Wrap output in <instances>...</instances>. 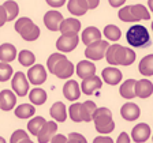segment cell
<instances>
[{
  "mask_svg": "<svg viewBox=\"0 0 153 143\" xmlns=\"http://www.w3.org/2000/svg\"><path fill=\"white\" fill-rule=\"evenodd\" d=\"M135 94L140 98H148L153 94V83L149 79H141L135 83Z\"/></svg>",
  "mask_w": 153,
  "mask_h": 143,
  "instance_id": "ffe728a7",
  "label": "cell"
},
{
  "mask_svg": "<svg viewBox=\"0 0 153 143\" xmlns=\"http://www.w3.org/2000/svg\"><path fill=\"white\" fill-rule=\"evenodd\" d=\"M135 83H137L135 79L124 80L120 85V87H119L120 97H123V98H126V100H131V98H134V97H137V94H135Z\"/></svg>",
  "mask_w": 153,
  "mask_h": 143,
  "instance_id": "7402d4cb",
  "label": "cell"
},
{
  "mask_svg": "<svg viewBox=\"0 0 153 143\" xmlns=\"http://www.w3.org/2000/svg\"><path fill=\"white\" fill-rule=\"evenodd\" d=\"M15 30L27 42H33L40 37V27L27 16H22L15 22Z\"/></svg>",
  "mask_w": 153,
  "mask_h": 143,
  "instance_id": "5b68a950",
  "label": "cell"
},
{
  "mask_svg": "<svg viewBox=\"0 0 153 143\" xmlns=\"http://www.w3.org/2000/svg\"><path fill=\"white\" fill-rule=\"evenodd\" d=\"M97 109L96 104L90 100L85 101L81 106V111H82V121H86V123H89V121L93 120V116H94V112Z\"/></svg>",
  "mask_w": 153,
  "mask_h": 143,
  "instance_id": "4316f807",
  "label": "cell"
},
{
  "mask_svg": "<svg viewBox=\"0 0 153 143\" xmlns=\"http://www.w3.org/2000/svg\"><path fill=\"white\" fill-rule=\"evenodd\" d=\"M45 119L44 117H41V116H37V117H34V119H32V120L27 123V130H29V132L32 133L33 136H37L38 135V132H40V130L42 128V125L45 124Z\"/></svg>",
  "mask_w": 153,
  "mask_h": 143,
  "instance_id": "1f68e13d",
  "label": "cell"
},
{
  "mask_svg": "<svg viewBox=\"0 0 153 143\" xmlns=\"http://www.w3.org/2000/svg\"><path fill=\"white\" fill-rule=\"evenodd\" d=\"M105 59L112 66H130L135 61V52L119 44H112L107 48Z\"/></svg>",
  "mask_w": 153,
  "mask_h": 143,
  "instance_id": "6da1fadb",
  "label": "cell"
},
{
  "mask_svg": "<svg viewBox=\"0 0 153 143\" xmlns=\"http://www.w3.org/2000/svg\"><path fill=\"white\" fill-rule=\"evenodd\" d=\"M138 70H140L141 75H145V76L153 75V55H148V56L141 59Z\"/></svg>",
  "mask_w": 153,
  "mask_h": 143,
  "instance_id": "484cf974",
  "label": "cell"
},
{
  "mask_svg": "<svg viewBox=\"0 0 153 143\" xmlns=\"http://www.w3.org/2000/svg\"><path fill=\"white\" fill-rule=\"evenodd\" d=\"M29 100L33 105H42L47 101V93L40 87H34L32 91L29 93Z\"/></svg>",
  "mask_w": 153,
  "mask_h": 143,
  "instance_id": "f1b7e54d",
  "label": "cell"
},
{
  "mask_svg": "<svg viewBox=\"0 0 153 143\" xmlns=\"http://www.w3.org/2000/svg\"><path fill=\"white\" fill-rule=\"evenodd\" d=\"M78 44H79V37H78V34L76 35L62 34L56 41V49L59 52H63V53H68V52L74 51Z\"/></svg>",
  "mask_w": 153,
  "mask_h": 143,
  "instance_id": "ba28073f",
  "label": "cell"
},
{
  "mask_svg": "<svg viewBox=\"0 0 153 143\" xmlns=\"http://www.w3.org/2000/svg\"><path fill=\"white\" fill-rule=\"evenodd\" d=\"M67 142L68 143H86V139L83 135L76 132H71L68 136H67Z\"/></svg>",
  "mask_w": 153,
  "mask_h": 143,
  "instance_id": "74e56055",
  "label": "cell"
},
{
  "mask_svg": "<svg viewBox=\"0 0 153 143\" xmlns=\"http://www.w3.org/2000/svg\"><path fill=\"white\" fill-rule=\"evenodd\" d=\"M18 60H19V63L22 64V66L30 67V66H33V64H34L36 56L30 51H26V49H25V51H21V52H19Z\"/></svg>",
  "mask_w": 153,
  "mask_h": 143,
  "instance_id": "836d02e7",
  "label": "cell"
},
{
  "mask_svg": "<svg viewBox=\"0 0 153 143\" xmlns=\"http://www.w3.org/2000/svg\"><path fill=\"white\" fill-rule=\"evenodd\" d=\"M16 104V94L14 91L6 89L0 91V109L1 111H11Z\"/></svg>",
  "mask_w": 153,
  "mask_h": 143,
  "instance_id": "d6986e66",
  "label": "cell"
},
{
  "mask_svg": "<svg viewBox=\"0 0 153 143\" xmlns=\"http://www.w3.org/2000/svg\"><path fill=\"white\" fill-rule=\"evenodd\" d=\"M10 142L11 143H30L32 140H30L29 135L23 130H16L13 132Z\"/></svg>",
  "mask_w": 153,
  "mask_h": 143,
  "instance_id": "d590c367",
  "label": "cell"
},
{
  "mask_svg": "<svg viewBox=\"0 0 153 143\" xmlns=\"http://www.w3.org/2000/svg\"><path fill=\"white\" fill-rule=\"evenodd\" d=\"M96 131L100 133H111L115 130V121L112 120V112L108 108H97L93 116Z\"/></svg>",
  "mask_w": 153,
  "mask_h": 143,
  "instance_id": "277c9868",
  "label": "cell"
},
{
  "mask_svg": "<svg viewBox=\"0 0 153 143\" xmlns=\"http://www.w3.org/2000/svg\"><path fill=\"white\" fill-rule=\"evenodd\" d=\"M118 16L123 22H138V21H149L150 14L149 10L142 4H133L126 6L119 10Z\"/></svg>",
  "mask_w": 153,
  "mask_h": 143,
  "instance_id": "3957f363",
  "label": "cell"
},
{
  "mask_svg": "<svg viewBox=\"0 0 153 143\" xmlns=\"http://www.w3.org/2000/svg\"><path fill=\"white\" fill-rule=\"evenodd\" d=\"M15 57H16V48L13 44L6 42V44L0 45V61L10 63V61L15 60Z\"/></svg>",
  "mask_w": 153,
  "mask_h": 143,
  "instance_id": "cb8c5ba5",
  "label": "cell"
},
{
  "mask_svg": "<svg viewBox=\"0 0 153 143\" xmlns=\"http://www.w3.org/2000/svg\"><path fill=\"white\" fill-rule=\"evenodd\" d=\"M81 3L83 4L86 10H94L99 7L100 0H81Z\"/></svg>",
  "mask_w": 153,
  "mask_h": 143,
  "instance_id": "f35d334b",
  "label": "cell"
},
{
  "mask_svg": "<svg viewBox=\"0 0 153 143\" xmlns=\"http://www.w3.org/2000/svg\"><path fill=\"white\" fill-rule=\"evenodd\" d=\"M13 75V67L6 61L0 63V82H7Z\"/></svg>",
  "mask_w": 153,
  "mask_h": 143,
  "instance_id": "8d00e7d4",
  "label": "cell"
},
{
  "mask_svg": "<svg viewBox=\"0 0 153 143\" xmlns=\"http://www.w3.org/2000/svg\"><path fill=\"white\" fill-rule=\"evenodd\" d=\"M127 42L134 48H145L149 45L150 35L146 27L142 25H134L127 30Z\"/></svg>",
  "mask_w": 153,
  "mask_h": 143,
  "instance_id": "8992f818",
  "label": "cell"
},
{
  "mask_svg": "<svg viewBox=\"0 0 153 143\" xmlns=\"http://www.w3.org/2000/svg\"><path fill=\"white\" fill-rule=\"evenodd\" d=\"M63 15L56 10H49L44 15V25L48 30L51 32H57L60 27V23L63 21Z\"/></svg>",
  "mask_w": 153,
  "mask_h": 143,
  "instance_id": "7c38bea8",
  "label": "cell"
},
{
  "mask_svg": "<svg viewBox=\"0 0 153 143\" xmlns=\"http://www.w3.org/2000/svg\"><path fill=\"white\" fill-rule=\"evenodd\" d=\"M152 30H153V22H152Z\"/></svg>",
  "mask_w": 153,
  "mask_h": 143,
  "instance_id": "c3c4849f",
  "label": "cell"
},
{
  "mask_svg": "<svg viewBox=\"0 0 153 143\" xmlns=\"http://www.w3.org/2000/svg\"><path fill=\"white\" fill-rule=\"evenodd\" d=\"M109 46V42L99 40V41H94L92 44L86 45L85 49V56L90 60H101L102 57H105V52H107V48Z\"/></svg>",
  "mask_w": 153,
  "mask_h": 143,
  "instance_id": "52a82bcc",
  "label": "cell"
},
{
  "mask_svg": "<svg viewBox=\"0 0 153 143\" xmlns=\"http://www.w3.org/2000/svg\"><path fill=\"white\" fill-rule=\"evenodd\" d=\"M81 106L82 104L76 102V104H73L68 108V114H70V119L75 123H81L82 121V111H81Z\"/></svg>",
  "mask_w": 153,
  "mask_h": 143,
  "instance_id": "e575fe53",
  "label": "cell"
},
{
  "mask_svg": "<svg viewBox=\"0 0 153 143\" xmlns=\"http://www.w3.org/2000/svg\"><path fill=\"white\" fill-rule=\"evenodd\" d=\"M13 90L18 97H25L29 93V79L23 72H16L13 75Z\"/></svg>",
  "mask_w": 153,
  "mask_h": 143,
  "instance_id": "9c48e42d",
  "label": "cell"
},
{
  "mask_svg": "<svg viewBox=\"0 0 153 143\" xmlns=\"http://www.w3.org/2000/svg\"><path fill=\"white\" fill-rule=\"evenodd\" d=\"M81 30V22L75 18H66L62 21L59 32L66 35H76Z\"/></svg>",
  "mask_w": 153,
  "mask_h": 143,
  "instance_id": "5bb4252c",
  "label": "cell"
},
{
  "mask_svg": "<svg viewBox=\"0 0 153 143\" xmlns=\"http://www.w3.org/2000/svg\"><path fill=\"white\" fill-rule=\"evenodd\" d=\"M148 6H149V10L153 13V0H148Z\"/></svg>",
  "mask_w": 153,
  "mask_h": 143,
  "instance_id": "bcb514c9",
  "label": "cell"
},
{
  "mask_svg": "<svg viewBox=\"0 0 153 143\" xmlns=\"http://www.w3.org/2000/svg\"><path fill=\"white\" fill-rule=\"evenodd\" d=\"M104 35L108 38L109 41H119L122 37V32L118 26L115 25H108L104 29Z\"/></svg>",
  "mask_w": 153,
  "mask_h": 143,
  "instance_id": "d6a6232c",
  "label": "cell"
},
{
  "mask_svg": "<svg viewBox=\"0 0 153 143\" xmlns=\"http://www.w3.org/2000/svg\"><path fill=\"white\" fill-rule=\"evenodd\" d=\"M57 131V124L55 120H51V121H45V124L42 125V128L40 130L37 135V139L40 143H47V142H51L52 136Z\"/></svg>",
  "mask_w": 153,
  "mask_h": 143,
  "instance_id": "4fadbf2b",
  "label": "cell"
},
{
  "mask_svg": "<svg viewBox=\"0 0 153 143\" xmlns=\"http://www.w3.org/2000/svg\"><path fill=\"white\" fill-rule=\"evenodd\" d=\"M63 95L68 101H76L81 97V85H78L76 80H67L63 86Z\"/></svg>",
  "mask_w": 153,
  "mask_h": 143,
  "instance_id": "e0dca14e",
  "label": "cell"
},
{
  "mask_svg": "<svg viewBox=\"0 0 153 143\" xmlns=\"http://www.w3.org/2000/svg\"><path fill=\"white\" fill-rule=\"evenodd\" d=\"M96 74V66L89 60H82L76 64V75L79 76L81 79L88 78L90 75Z\"/></svg>",
  "mask_w": 153,
  "mask_h": 143,
  "instance_id": "44dd1931",
  "label": "cell"
},
{
  "mask_svg": "<svg viewBox=\"0 0 153 143\" xmlns=\"http://www.w3.org/2000/svg\"><path fill=\"white\" fill-rule=\"evenodd\" d=\"M3 7L6 8V13H7V21H14V19L18 16L19 6L16 1H14V0H7V1H4Z\"/></svg>",
  "mask_w": 153,
  "mask_h": 143,
  "instance_id": "f546056e",
  "label": "cell"
},
{
  "mask_svg": "<svg viewBox=\"0 0 153 143\" xmlns=\"http://www.w3.org/2000/svg\"><path fill=\"white\" fill-rule=\"evenodd\" d=\"M102 86V80L100 79L97 75H90L88 78H83L82 83H81V90L83 94L86 95H92L94 94L97 90L101 89Z\"/></svg>",
  "mask_w": 153,
  "mask_h": 143,
  "instance_id": "8fae6325",
  "label": "cell"
},
{
  "mask_svg": "<svg viewBox=\"0 0 153 143\" xmlns=\"http://www.w3.org/2000/svg\"><path fill=\"white\" fill-rule=\"evenodd\" d=\"M47 1L48 6L53 7V8H59V7L64 6V3H66V0H45Z\"/></svg>",
  "mask_w": 153,
  "mask_h": 143,
  "instance_id": "ab89813d",
  "label": "cell"
},
{
  "mask_svg": "<svg viewBox=\"0 0 153 143\" xmlns=\"http://www.w3.org/2000/svg\"><path fill=\"white\" fill-rule=\"evenodd\" d=\"M7 22V13H6V8L3 6H0V27L4 26V23Z\"/></svg>",
  "mask_w": 153,
  "mask_h": 143,
  "instance_id": "60d3db41",
  "label": "cell"
},
{
  "mask_svg": "<svg viewBox=\"0 0 153 143\" xmlns=\"http://www.w3.org/2000/svg\"><path fill=\"white\" fill-rule=\"evenodd\" d=\"M131 138H133L134 142H137V143L146 142L150 138V127L146 123L137 124V125L133 128V131H131Z\"/></svg>",
  "mask_w": 153,
  "mask_h": 143,
  "instance_id": "9a60e30c",
  "label": "cell"
},
{
  "mask_svg": "<svg viewBox=\"0 0 153 143\" xmlns=\"http://www.w3.org/2000/svg\"><path fill=\"white\" fill-rule=\"evenodd\" d=\"M49 113H51L52 119H53L55 121L63 123V121H66V119H67L66 105H64L63 102H60V101L55 102V104L51 106V111H49Z\"/></svg>",
  "mask_w": 153,
  "mask_h": 143,
  "instance_id": "603a6c76",
  "label": "cell"
},
{
  "mask_svg": "<svg viewBox=\"0 0 153 143\" xmlns=\"http://www.w3.org/2000/svg\"><path fill=\"white\" fill-rule=\"evenodd\" d=\"M15 116L18 119H30L36 113V108L30 104H21L18 108H15Z\"/></svg>",
  "mask_w": 153,
  "mask_h": 143,
  "instance_id": "83f0119b",
  "label": "cell"
},
{
  "mask_svg": "<svg viewBox=\"0 0 153 143\" xmlns=\"http://www.w3.org/2000/svg\"><path fill=\"white\" fill-rule=\"evenodd\" d=\"M101 75H102V80L111 86L119 85L122 78H123V74H122L120 70H118L116 67H107V68H104Z\"/></svg>",
  "mask_w": 153,
  "mask_h": 143,
  "instance_id": "2e32d148",
  "label": "cell"
},
{
  "mask_svg": "<svg viewBox=\"0 0 153 143\" xmlns=\"http://www.w3.org/2000/svg\"><path fill=\"white\" fill-rule=\"evenodd\" d=\"M99 40H101V32L94 26H89L82 32V42L85 45H89Z\"/></svg>",
  "mask_w": 153,
  "mask_h": 143,
  "instance_id": "d4e9b609",
  "label": "cell"
},
{
  "mask_svg": "<svg viewBox=\"0 0 153 143\" xmlns=\"http://www.w3.org/2000/svg\"><path fill=\"white\" fill-rule=\"evenodd\" d=\"M118 143H130V136L127 135V132H122L119 133V136H118V140H116Z\"/></svg>",
  "mask_w": 153,
  "mask_h": 143,
  "instance_id": "b9f144b4",
  "label": "cell"
},
{
  "mask_svg": "<svg viewBox=\"0 0 153 143\" xmlns=\"http://www.w3.org/2000/svg\"><path fill=\"white\" fill-rule=\"evenodd\" d=\"M67 8H68V11L75 16H82V15H85L86 11H88V10L83 7V4L81 3V0H68Z\"/></svg>",
  "mask_w": 153,
  "mask_h": 143,
  "instance_id": "4dcf8cb0",
  "label": "cell"
},
{
  "mask_svg": "<svg viewBox=\"0 0 153 143\" xmlns=\"http://www.w3.org/2000/svg\"><path fill=\"white\" fill-rule=\"evenodd\" d=\"M47 66L49 72L56 75L59 79H67L74 74L75 68L74 64L71 63L63 53H52L48 57Z\"/></svg>",
  "mask_w": 153,
  "mask_h": 143,
  "instance_id": "7a4b0ae2",
  "label": "cell"
},
{
  "mask_svg": "<svg viewBox=\"0 0 153 143\" xmlns=\"http://www.w3.org/2000/svg\"><path fill=\"white\" fill-rule=\"evenodd\" d=\"M27 79L34 86H40L47 80V71L41 64H33L27 71Z\"/></svg>",
  "mask_w": 153,
  "mask_h": 143,
  "instance_id": "30bf717a",
  "label": "cell"
},
{
  "mask_svg": "<svg viewBox=\"0 0 153 143\" xmlns=\"http://www.w3.org/2000/svg\"><path fill=\"white\" fill-rule=\"evenodd\" d=\"M108 3L111 7H114V8H118V7L123 6L124 3H126V0H108Z\"/></svg>",
  "mask_w": 153,
  "mask_h": 143,
  "instance_id": "f6af8a7d",
  "label": "cell"
},
{
  "mask_svg": "<svg viewBox=\"0 0 153 143\" xmlns=\"http://www.w3.org/2000/svg\"><path fill=\"white\" fill-rule=\"evenodd\" d=\"M120 114L124 120L127 121H134L140 117L141 114V109L137 104H133V102H126L120 108Z\"/></svg>",
  "mask_w": 153,
  "mask_h": 143,
  "instance_id": "ac0fdd59",
  "label": "cell"
},
{
  "mask_svg": "<svg viewBox=\"0 0 153 143\" xmlns=\"http://www.w3.org/2000/svg\"><path fill=\"white\" fill-rule=\"evenodd\" d=\"M51 142L52 143H66L67 142V138L64 136V135H56V133H55L53 136H52Z\"/></svg>",
  "mask_w": 153,
  "mask_h": 143,
  "instance_id": "7bdbcfd3",
  "label": "cell"
},
{
  "mask_svg": "<svg viewBox=\"0 0 153 143\" xmlns=\"http://www.w3.org/2000/svg\"><path fill=\"white\" fill-rule=\"evenodd\" d=\"M4 142H6V140H4V139H3V138L0 136V143H4Z\"/></svg>",
  "mask_w": 153,
  "mask_h": 143,
  "instance_id": "7dc6e473",
  "label": "cell"
},
{
  "mask_svg": "<svg viewBox=\"0 0 153 143\" xmlns=\"http://www.w3.org/2000/svg\"><path fill=\"white\" fill-rule=\"evenodd\" d=\"M112 142H114V140L109 136H97L93 140V143H112Z\"/></svg>",
  "mask_w": 153,
  "mask_h": 143,
  "instance_id": "ee69618b",
  "label": "cell"
}]
</instances>
